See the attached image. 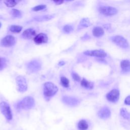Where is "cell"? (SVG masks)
I'll return each instance as SVG.
<instances>
[{
  "instance_id": "obj_15",
  "label": "cell",
  "mask_w": 130,
  "mask_h": 130,
  "mask_svg": "<svg viewBox=\"0 0 130 130\" xmlns=\"http://www.w3.org/2000/svg\"><path fill=\"white\" fill-rule=\"evenodd\" d=\"M36 31L32 28H28L22 32L21 36L25 39H30L36 35Z\"/></svg>"
},
{
  "instance_id": "obj_8",
  "label": "cell",
  "mask_w": 130,
  "mask_h": 130,
  "mask_svg": "<svg viewBox=\"0 0 130 130\" xmlns=\"http://www.w3.org/2000/svg\"><path fill=\"white\" fill-rule=\"evenodd\" d=\"M111 40L118 46L126 48L128 47V43L127 40L122 36H115L111 38Z\"/></svg>"
},
{
  "instance_id": "obj_27",
  "label": "cell",
  "mask_w": 130,
  "mask_h": 130,
  "mask_svg": "<svg viewBox=\"0 0 130 130\" xmlns=\"http://www.w3.org/2000/svg\"><path fill=\"white\" fill-rule=\"evenodd\" d=\"M46 6L45 5H40L34 7L32 10L34 11H41L44 9L45 8H46Z\"/></svg>"
},
{
  "instance_id": "obj_20",
  "label": "cell",
  "mask_w": 130,
  "mask_h": 130,
  "mask_svg": "<svg viewBox=\"0 0 130 130\" xmlns=\"http://www.w3.org/2000/svg\"><path fill=\"white\" fill-rule=\"evenodd\" d=\"M81 85H82V86H83L86 88H88V89H92L93 87V83L87 81V80H86L84 78H83L81 80Z\"/></svg>"
},
{
  "instance_id": "obj_23",
  "label": "cell",
  "mask_w": 130,
  "mask_h": 130,
  "mask_svg": "<svg viewBox=\"0 0 130 130\" xmlns=\"http://www.w3.org/2000/svg\"><path fill=\"white\" fill-rule=\"evenodd\" d=\"M60 82L61 85L66 87V88H68L69 87V83H70V81L66 77L62 76L60 78Z\"/></svg>"
},
{
  "instance_id": "obj_30",
  "label": "cell",
  "mask_w": 130,
  "mask_h": 130,
  "mask_svg": "<svg viewBox=\"0 0 130 130\" xmlns=\"http://www.w3.org/2000/svg\"><path fill=\"white\" fill-rule=\"evenodd\" d=\"M124 104L126 105H130V95L125 98L124 100Z\"/></svg>"
},
{
  "instance_id": "obj_3",
  "label": "cell",
  "mask_w": 130,
  "mask_h": 130,
  "mask_svg": "<svg viewBox=\"0 0 130 130\" xmlns=\"http://www.w3.org/2000/svg\"><path fill=\"white\" fill-rule=\"evenodd\" d=\"M57 91V87L53 83L47 82L44 83L43 87V93L46 98H50L53 96Z\"/></svg>"
},
{
  "instance_id": "obj_28",
  "label": "cell",
  "mask_w": 130,
  "mask_h": 130,
  "mask_svg": "<svg viewBox=\"0 0 130 130\" xmlns=\"http://www.w3.org/2000/svg\"><path fill=\"white\" fill-rule=\"evenodd\" d=\"M6 65V59L4 58L0 57V70L4 69Z\"/></svg>"
},
{
  "instance_id": "obj_26",
  "label": "cell",
  "mask_w": 130,
  "mask_h": 130,
  "mask_svg": "<svg viewBox=\"0 0 130 130\" xmlns=\"http://www.w3.org/2000/svg\"><path fill=\"white\" fill-rule=\"evenodd\" d=\"M12 15L15 18L20 17L21 16V13L19 10L13 9L12 10Z\"/></svg>"
},
{
  "instance_id": "obj_32",
  "label": "cell",
  "mask_w": 130,
  "mask_h": 130,
  "mask_svg": "<svg viewBox=\"0 0 130 130\" xmlns=\"http://www.w3.org/2000/svg\"><path fill=\"white\" fill-rule=\"evenodd\" d=\"M64 64H65V62H64L63 61H59V62H58V66H63Z\"/></svg>"
},
{
  "instance_id": "obj_9",
  "label": "cell",
  "mask_w": 130,
  "mask_h": 130,
  "mask_svg": "<svg viewBox=\"0 0 130 130\" xmlns=\"http://www.w3.org/2000/svg\"><path fill=\"white\" fill-rule=\"evenodd\" d=\"M111 115V110L107 106L102 107L98 112V116L102 120H107L109 119Z\"/></svg>"
},
{
  "instance_id": "obj_29",
  "label": "cell",
  "mask_w": 130,
  "mask_h": 130,
  "mask_svg": "<svg viewBox=\"0 0 130 130\" xmlns=\"http://www.w3.org/2000/svg\"><path fill=\"white\" fill-rule=\"evenodd\" d=\"M72 76L73 78V79L75 80V81H79L80 80V76L76 73L75 72H72Z\"/></svg>"
},
{
  "instance_id": "obj_13",
  "label": "cell",
  "mask_w": 130,
  "mask_h": 130,
  "mask_svg": "<svg viewBox=\"0 0 130 130\" xmlns=\"http://www.w3.org/2000/svg\"><path fill=\"white\" fill-rule=\"evenodd\" d=\"M84 54L88 56H96L98 57H105L106 56V53L101 50H87L84 52Z\"/></svg>"
},
{
  "instance_id": "obj_6",
  "label": "cell",
  "mask_w": 130,
  "mask_h": 130,
  "mask_svg": "<svg viewBox=\"0 0 130 130\" xmlns=\"http://www.w3.org/2000/svg\"><path fill=\"white\" fill-rule=\"evenodd\" d=\"M61 100L63 103L69 107L77 106L80 103V100L78 98L70 96H63Z\"/></svg>"
},
{
  "instance_id": "obj_10",
  "label": "cell",
  "mask_w": 130,
  "mask_h": 130,
  "mask_svg": "<svg viewBox=\"0 0 130 130\" xmlns=\"http://www.w3.org/2000/svg\"><path fill=\"white\" fill-rule=\"evenodd\" d=\"M99 12L106 16H111L115 15L117 13V10L114 7L111 6H103L99 8Z\"/></svg>"
},
{
  "instance_id": "obj_24",
  "label": "cell",
  "mask_w": 130,
  "mask_h": 130,
  "mask_svg": "<svg viewBox=\"0 0 130 130\" xmlns=\"http://www.w3.org/2000/svg\"><path fill=\"white\" fill-rule=\"evenodd\" d=\"M4 3L8 7H14L17 5V2L15 0H9L4 1Z\"/></svg>"
},
{
  "instance_id": "obj_25",
  "label": "cell",
  "mask_w": 130,
  "mask_h": 130,
  "mask_svg": "<svg viewBox=\"0 0 130 130\" xmlns=\"http://www.w3.org/2000/svg\"><path fill=\"white\" fill-rule=\"evenodd\" d=\"M74 30L73 27L71 25H66L63 27V31L67 34L72 32Z\"/></svg>"
},
{
  "instance_id": "obj_4",
  "label": "cell",
  "mask_w": 130,
  "mask_h": 130,
  "mask_svg": "<svg viewBox=\"0 0 130 130\" xmlns=\"http://www.w3.org/2000/svg\"><path fill=\"white\" fill-rule=\"evenodd\" d=\"M92 126L90 121L84 118L79 120L76 124L77 130H91Z\"/></svg>"
},
{
  "instance_id": "obj_11",
  "label": "cell",
  "mask_w": 130,
  "mask_h": 130,
  "mask_svg": "<svg viewBox=\"0 0 130 130\" xmlns=\"http://www.w3.org/2000/svg\"><path fill=\"white\" fill-rule=\"evenodd\" d=\"M16 43L15 38L12 35H8L5 37L1 41V45L5 47L13 46Z\"/></svg>"
},
{
  "instance_id": "obj_18",
  "label": "cell",
  "mask_w": 130,
  "mask_h": 130,
  "mask_svg": "<svg viewBox=\"0 0 130 130\" xmlns=\"http://www.w3.org/2000/svg\"><path fill=\"white\" fill-rule=\"evenodd\" d=\"M104 34V29L99 26L95 27L92 29V34L95 37H100L102 36Z\"/></svg>"
},
{
  "instance_id": "obj_21",
  "label": "cell",
  "mask_w": 130,
  "mask_h": 130,
  "mask_svg": "<svg viewBox=\"0 0 130 130\" xmlns=\"http://www.w3.org/2000/svg\"><path fill=\"white\" fill-rule=\"evenodd\" d=\"M22 29V27L20 25H12L10 27V31L13 33H19L21 31Z\"/></svg>"
},
{
  "instance_id": "obj_19",
  "label": "cell",
  "mask_w": 130,
  "mask_h": 130,
  "mask_svg": "<svg viewBox=\"0 0 130 130\" xmlns=\"http://www.w3.org/2000/svg\"><path fill=\"white\" fill-rule=\"evenodd\" d=\"M54 17L53 15H44V16H37L35 17L34 19L36 21H48L51 19H52Z\"/></svg>"
},
{
  "instance_id": "obj_2",
  "label": "cell",
  "mask_w": 130,
  "mask_h": 130,
  "mask_svg": "<svg viewBox=\"0 0 130 130\" xmlns=\"http://www.w3.org/2000/svg\"><path fill=\"white\" fill-rule=\"evenodd\" d=\"M0 112L8 122L13 120V113L9 104L5 101L0 102Z\"/></svg>"
},
{
  "instance_id": "obj_17",
  "label": "cell",
  "mask_w": 130,
  "mask_h": 130,
  "mask_svg": "<svg viewBox=\"0 0 130 130\" xmlns=\"http://www.w3.org/2000/svg\"><path fill=\"white\" fill-rule=\"evenodd\" d=\"M120 67L122 71L125 72L130 71V61L128 60H123L120 62Z\"/></svg>"
},
{
  "instance_id": "obj_31",
  "label": "cell",
  "mask_w": 130,
  "mask_h": 130,
  "mask_svg": "<svg viewBox=\"0 0 130 130\" xmlns=\"http://www.w3.org/2000/svg\"><path fill=\"white\" fill-rule=\"evenodd\" d=\"M53 2L56 4V5H60L61 4H62L64 1H53Z\"/></svg>"
},
{
  "instance_id": "obj_5",
  "label": "cell",
  "mask_w": 130,
  "mask_h": 130,
  "mask_svg": "<svg viewBox=\"0 0 130 130\" xmlns=\"http://www.w3.org/2000/svg\"><path fill=\"white\" fill-rule=\"evenodd\" d=\"M42 63L38 60H32L28 62L26 64L27 70L30 73H35L41 69Z\"/></svg>"
},
{
  "instance_id": "obj_12",
  "label": "cell",
  "mask_w": 130,
  "mask_h": 130,
  "mask_svg": "<svg viewBox=\"0 0 130 130\" xmlns=\"http://www.w3.org/2000/svg\"><path fill=\"white\" fill-rule=\"evenodd\" d=\"M119 98V91L116 89H113L109 92L106 95V98L110 102L116 103Z\"/></svg>"
},
{
  "instance_id": "obj_22",
  "label": "cell",
  "mask_w": 130,
  "mask_h": 130,
  "mask_svg": "<svg viewBox=\"0 0 130 130\" xmlns=\"http://www.w3.org/2000/svg\"><path fill=\"white\" fill-rule=\"evenodd\" d=\"M90 25H91V23H90L89 20L87 18H83L80 22V25L83 27H88Z\"/></svg>"
},
{
  "instance_id": "obj_33",
  "label": "cell",
  "mask_w": 130,
  "mask_h": 130,
  "mask_svg": "<svg viewBox=\"0 0 130 130\" xmlns=\"http://www.w3.org/2000/svg\"><path fill=\"white\" fill-rule=\"evenodd\" d=\"M1 27V23L0 22V27Z\"/></svg>"
},
{
  "instance_id": "obj_7",
  "label": "cell",
  "mask_w": 130,
  "mask_h": 130,
  "mask_svg": "<svg viewBox=\"0 0 130 130\" xmlns=\"http://www.w3.org/2000/svg\"><path fill=\"white\" fill-rule=\"evenodd\" d=\"M16 82L18 86V90L19 91L23 92L27 90V84L25 77L21 75L17 76L16 78Z\"/></svg>"
},
{
  "instance_id": "obj_16",
  "label": "cell",
  "mask_w": 130,
  "mask_h": 130,
  "mask_svg": "<svg viewBox=\"0 0 130 130\" xmlns=\"http://www.w3.org/2000/svg\"><path fill=\"white\" fill-rule=\"evenodd\" d=\"M120 115L124 120L130 121V112L125 108H122L120 110Z\"/></svg>"
},
{
  "instance_id": "obj_1",
  "label": "cell",
  "mask_w": 130,
  "mask_h": 130,
  "mask_svg": "<svg viewBox=\"0 0 130 130\" xmlns=\"http://www.w3.org/2000/svg\"><path fill=\"white\" fill-rule=\"evenodd\" d=\"M35 106V102L31 96H27L23 98L15 105V108L18 112L22 110L26 111L32 109Z\"/></svg>"
},
{
  "instance_id": "obj_14",
  "label": "cell",
  "mask_w": 130,
  "mask_h": 130,
  "mask_svg": "<svg viewBox=\"0 0 130 130\" xmlns=\"http://www.w3.org/2000/svg\"><path fill=\"white\" fill-rule=\"evenodd\" d=\"M34 41L36 44L38 45L45 43L48 41V37L46 34L41 33L34 37Z\"/></svg>"
}]
</instances>
